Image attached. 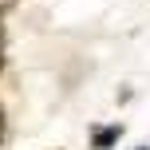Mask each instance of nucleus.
Returning a JSON list of instances; mask_svg holds the SVG:
<instances>
[{
	"mask_svg": "<svg viewBox=\"0 0 150 150\" xmlns=\"http://www.w3.org/2000/svg\"><path fill=\"white\" fill-rule=\"evenodd\" d=\"M115 138H119V127H111V130H99V134H95V146H99V150H107V146L115 142Z\"/></svg>",
	"mask_w": 150,
	"mask_h": 150,
	"instance_id": "nucleus-1",
	"label": "nucleus"
},
{
	"mask_svg": "<svg viewBox=\"0 0 150 150\" xmlns=\"http://www.w3.org/2000/svg\"><path fill=\"white\" fill-rule=\"evenodd\" d=\"M0 67H4V32H0Z\"/></svg>",
	"mask_w": 150,
	"mask_h": 150,
	"instance_id": "nucleus-2",
	"label": "nucleus"
},
{
	"mask_svg": "<svg viewBox=\"0 0 150 150\" xmlns=\"http://www.w3.org/2000/svg\"><path fill=\"white\" fill-rule=\"evenodd\" d=\"M0 138H4V107H0Z\"/></svg>",
	"mask_w": 150,
	"mask_h": 150,
	"instance_id": "nucleus-3",
	"label": "nucleus"
},
{
	"mask_svg": "<svg viewBox=\"0 0 150 150\" xmlns=\"http://www.w3.org/2000/svg\"><path fill=\"white\" fill-rule=\"evenodd\" d=\"M8 4H12V0H8Z\"/></svg>",
	"mask_w": 150,
	"mask_h": 150,
	"instance_id": "nucleus-4",
	"label": "nucleus"
}]
</instances>
